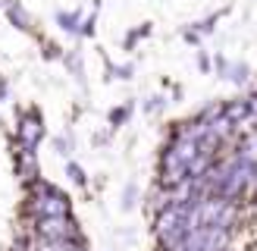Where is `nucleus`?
<instances>
[{
    "instance_id": "nucleus-1",
    "label": "nucleus",
    "mask_w": 257,
    "mask_h": 251,
    "mask_svg": "<svg viewBox=\"0 0 257 251\" xmlns=\"http://www.w3.org/2000/svg\"><path fill=\"white\" fill-rule=\"evenodd\" d=\"M29 210L35 213V220L41 217H72L69 213V198L60 192V188H54L50 182H32V204Z\"/></svg>"
},
{
    "instance_id": "nucleus-2",
    "label": "nucleus",
    "mask_w": 257,
    "mask_h": 251,
    "mask_svg": "<svg viewBox=\"0 0 257 251\" xmlns=\"http://www.w3.org/2000/svg\"><path fill=\"white\" fill-rule=\"evenodd\" d=\"M35 229L44 242H72L79 238V226L72 217H41L35 220Z\"/></svg>"
},
{
    "instance_id": "nucleus-3",
    "label": "nucleus",
    "mask_w": 257,
    "mask_h": 251,
    "mask_svg": "<svg viewBox=\"0 0 257 251\" xmlns=\"http://www.w3.org/2000/svg\"><path fill=\"white\" fill-rule=\"evenodd\" d=\"M38 138H41V122H38V116L25 119L22 122V145H25V151H32L38 145Z\"/></svg>"
},
{
    "instance_id": "nucleus-4",
    "label": "nucleus",
    "mask_w": 257,
    "mask_h": 251,
    "mask_svg": "<svg viewBox=\"0 0 257 251\" xmlns=\"http://www.w3.org/2000/svg\"><path fill=\"white\" fill-rule=\"evenodd\" d=\"M69 176H72V179L79 182V185L85 182V173H82V167H75V163H72V167H69Z\"/></svg>"
}]
</instances>
